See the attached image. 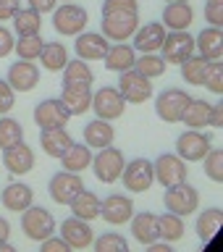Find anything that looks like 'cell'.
Listing matches in <instances>:
<instances>
[{"label":"cell","instance_id":"20","mask_svg":"<svg viewBox=\"0 0 223 252\" xmlns=\"http://www.w3.org/2000/svg\"><path fill=\"white\" fill-rule=\"evenodd\" d=\"M108 45L110 42L100 34V32H79L74 50H76V58H82V61H102Z\"/></svg>","mask_w":223,"mask_h":252},{"label":"cell","instance_id":"25","mask_svg":"<svg viewBox=\"0 0 223 252\" xmlns=\"http://www.w3.org/2000/svg\"><path fill=\"white\" fill-rule=\"evenodd\" d=\"M113 139H116V129L105 118H95V121H90L84 126V145L87 147L102 150V147L113 145Z\"/></svg>","mask_w":223,"mask_h":252},{"label":"cell","instance_id":"45","mask_svg":"<svg viewBox=\"0 0 223 252\" xmlns=\"http://www.w3.org/2000/svg\"><path fill=\"white\" fill-rule=\"evenodd\" d=\"M205 21L210 27H221L223 24V0H208L205 3Z\"/></svg>","mask_w":223,"mask_h":252},{"label":"cell","instance_id":"42","mask_svg":"<svg viewBox=\"0 0 223 252\" xmlns=\"http://www.w3.org/2000/svg\"><path fill=\"white\" fill-rule=\"evenodd\" d=\"M92 244L97 252H129V242H126L121 234H113V231L102 234L100 239H95Z\"/></svg>","mask_w":223,"mask_h":252},{"label":"cell","instance_id":"30","mask_svg":"<svg viewBox=\"0 0 223 252\" xmlns=\"http://www.w3.org/2000/svg\"><path fill=\"white\" fill-rule=\"evenodd\" d=\"M61 163H63V171L82 173V171L90 168V163H92V147H87V145H71L66 153L61 155Z\"/></svg>","mask_w":223,"mask_h":252},{"label":"cell","instance_id":"38","mask_svg":"<svg viewBox=\"0 0 223 252\" xmlns=\"http://www.w3.org/2000/svg\"><path fill=\"white\" fill-rule=\"evenodd\" d=\"M134 68H137L142 76H147V79H158V76L165 74L168 63H165L163 55H158V53H142V58L134 61Z\"/></svg>","mask_w":223,"mask_h":252},{"label":"cell","instance_id":"3","mask_svg":"<svg viewBox=\"0 0 223 252\" xmlns=\"http://www.w3.org/2000/svg\"><path fill=\"white\" fill-rule=\"evenodd\" d=\"M87 24H90V13L82 5L63 3L58 8H53V27L63 37H76L79 32L87 29Z\"/></svg>","mask_w":223,"mask_h":252},{"label":"cell","instance_id":"5","mask_svg":"<svg viewBox=\"0 0 223 252\" xmlns=\"http://www.w3.org/2000/svg\"><path fill=\"white\" fill-rule=\"evenodd\" d=\"M139 27V13H102L100 34L108 42H129Z\"/></svg>","mask_w":223,"mask_h":252},{"label":"cell","instance_id":"7","mask_svg":"<svg viewBox=\"0 0 223 252\" xmlns=\"http://www.w3.org/2000/svg\"><path fill=\"white\" fill-rule=\"evenodd\" d=\"M118 92H121V97L126 102H134V105H139V102H145L153 97V79L142 76L137 68H129V71H121V79H118Z\"/></svg>","mask_w":223,"mask_h":252},{"label":"cell","instance_id":"23","mask_svg":"<svg viewBox=\"0 0 223 252\" xmlns=\"http://www.w3.org/2000/svg\"><path fill=\"white\" fill-rule=\"evenodd\" d=\"M39 131H42L39 134V145H42L45 155H50V158H61L74 145V139L66 131V126H50V129H39Z\"/></svg>","mask_w":223,"mask_h":252},{"label":"cell","instance_id":"6","mask_svg":"<svg viewBox=\"0 0 223 252\" xmlns=\"http://www.w3.org/2000/svg\"><path fill=\"white\" fill-rule=\"evenodd\" d=\"M189 102H192V94L179 90V87H171V90H163L158 94L155 113H158V118H163L165 124H179Z\"/></svg>","mask_w":223,"mask_h":252},{"label":"cell","instance_id":"4","mask_svg":"<svg viewBox=\"0 0 223 252\" xmlns=\"http://www.w3.org/2000/svg\"><path fill=\"white\" fill-rule=\"evenodd\" d=\"M163 202H165V210L187 218V216H192V213L200 208V194H197V189L189 184V181H181V184L165 187Z\"/></svg>","mask_w":223,"mask_h":252},{"label":"cell","instance_id":"48","mask_svg":"<svg viewBox=\"0 0 223 252\" xmlns=\"http://www.w3.org/2000/svg\"><path fill=\"white\" fill-rule=\"evenodd\" d=\"M13 42H16V39H13V32L0 24V58H5V55L13 53Z\"/></svg>","mask_w":223,"mask_h":252},{"label":"cell","instance_id":"47","mask_svg":"<svg viewBox=\"0 0 223 252\" xmlns=\"http://www.w3.org/2000/svg\"><path fill=\"white\" fill-rule=\"evenodd\" d=\"M13 102H16V94L11 90V84L0 79V116H5L8 110L13 108Z\"/></svg>","mask_w":223,"mask_h":252},{"label":"cell","instance_id":"13","mask_svg":"<svg viewBox=\"0 0 223 252\" xmlns=\"http://www.w3.org/2000/svg\"><path fill=\"white\" fill-rule=\"evenodd\" d=\"M82 189H84L82 173H71V171H58L47 184V192L58 205H68Z\"/></svg>","mask_w":223,"mask_h":252},{"label":"cell","instance_id":"51","mask_svg":"<svg viewBox=\"0 0 223 252\" xmlns=\"http://www.w3.org/2000/svg\"><path fill=\"white\" fill-rule=\"evenodd\" d=\"M208 126H216V129H221V126H223V105H221V102H213Z\"/></svg>","mask_w":223,"mask_h":252},{"label":"cell","instance_id":"27","mask_svg":"<svg viewBox=\"0 0 223 252\" xmlns=\"http://www.w3.org/2000/svg\"><path fill=\"white\" fill-rule=\"evenodd\" d=\"M32 200H34V194H32V187L29 184H21V181H16V184H8L3 192H0V202H3L5 210H13V213H21L27 210Z\"/></svg>","mask_w":223,"mask_h":252},{"label":"cell","instance_id":"52","mask_svg":"<svg viewBox=\"0 0 223 252\" xmlns=\"http://www.w3.org/2000/svg\"><path fill=\"white\" fill-rule=\"evenodd\" d=\"M147 250H150V252H173V250H171V242H163V244L153 242V244H147Z\"/></svg>","mask_w":223,"mask_h":252},{"label":"cell","instance_id":"9","mask_svg":"<svg viewBox=\"0 0 223 252\" xmlns=\"http://www.w3.org/2000/svg\"><path fill=\"white\" fill-rule=\"evenodd\" d=\"M210 147H213V139L208 134H202L200 129H187L176 139V155L187 163H200L210 153Z\"/></svg>","mask_w":223,"mask_h":252},{"label":"cell","instance_id":"35","mask_svg":"<svg viewBox=\"0 0 223 252\" xmlns=\"http://www.w3.org/2000/svg\"><path fill=\"white\" fill-rule=\"evenodd\" d=\"M37 58L42 61V66L47 71H53V74H55V71H61L63 66H66L68 50H66V45H61V42H45Z\"/></svg>","mask_w":223,"mask_h":252},{"label":"cell","instance_id":"14","mask_svg":"<svg viewBox=\"0 0 223 252\" xmlns=\"http://www.w3.org/2000/svg\"><path fill=\"white\" fill-rule=\"evenodd\" d=\"M100 216L110 226H124L129 223L134 216V202L126 194H108L105 200H100Z\"/></svg>","mask_w":223,"mask_h":252},{"label":"cell","instance_id":"34","mask_svg":"<svg viewBox=\"0 0 223 252\" xmlns=\"http://www.w3.org/2000/svg\"><path fill=\"white\" fill-rule=\"evenodd\" d=\"M210 108H213V102L192 97V102H189L187 110H184V116H181V121H184V126H189V129H202V126H208V121H210Z\"/></svg>","mask_w":223,"mask_h":252},{"label":"cell","instance_id":"41","mask_svg":"<svg viewBox=\"0 0 223 252\" xmlns=\"http://www.w3.org/2000/svg\"><path fill=\"white\" fill-rule=\"evenodd\" d=\"M202 168H205V176H208L210 181H216V184H221L223 181V153L221 147H210V153L202 158Z\"/></svg>","mask_w":223,"mask_h":252},{"label":"cell","instance_id":"16","mask_svg":"<svg viewBox=\"0 0 223 252\" xmlns=\"http://www.w3.org/2000/svg\"><path fill=\"white\" fill-rule=\"evenodd\" d=\"M61 236L68 242L71 250H87L95 242V231H92L90 220L76 218V216H71L61 223Z\"/></svg>","mask_w":223,"mask_h":252},{"label":"cell","instance_id":"24","mask_svg":"<svg viewBox=\"0 0 223 252\" xmlns=\"http://www.w3.org/2000/svg\"><path fill=\"white\" fill-rule=\"evenodd\" d=\"M194 50L200 55H205L208 61H221V55H223L221 27H205L200 34L194 37Z\"/></svg>","mask_w":223,"mask_h":252},{"label":"cell","instance_id":"12","mask_svg":"<svg viewBox=\"0 0 223 252\" xmlns=\"http://www.w3.org/2000/svg\"><path fill=\"white\" fill-rule=\"evenodd\" d=\"M163 50V61L165 63H184L189 55H194V37L187 29L181 32H165V39L160 45Z\"/></svg>","mask_w":223,"mask_h":252},{"label":"cell","instance_id":"55","mask_svg":"<svg viewBox=\"0 0 223 252\" xmlns=\"http://www.w3.org/2000/svg\"><path fill=\"white\" fill-rule=\"evenodd\" d=\"M168 3H189V0H168Z\"/></svg>","mask_w":223,"mask_h":252},{"label":"cell","instance_id":"43","mask_svg":"<svg viewBox=\"0 0 223 252\" xmlns=\"http://www.w3.org/2000/svg\"><path fill=\"white\" fill-rule=\"evenodd\" d=\"M202 87L210 90L213 94L223 92V66H221V61H210V68H208V74H205Z\"/></svg>","mask_w":223,"mask_h":252},{"label":"cell","instance_id":"32","mask_svg":"<svg viewBox=\"0 0 223 252\" xmlns=\"http://www.w3.org/2000/svg\"><path fill=\"white\" fill-rule=\"evenodd\" d=\"M221 226H223V210L221 208H208V210L200 213V218H197V236H200L202 242H208L216 234H221Z\"/></svg>","mask_w":223,"mask_h":252},{"label":"cell","instance_id":"29","mask_svg":"<svg viewBox=\"0 0 223 252\" xmlns=\"http://www.w3.org/2000/svg\"><path fill=\"white\" fill-rule=\"evenodd\" d=\"M68 208L76 218H84V220L100 218V197L95 192H90V189H82V192L68 202Z\"/></svg>","mask_w":223,"mask_h":252},{"label":"cell","instance_id":"40","mask_svg":"<svg viewBox=\"0 0 223 252\" xmlns=\"http://www.w3.org/2000/svg\"><path fill=\"white\" fill-rule=\"evenodd\" d=\"M21 139H24V126L16 118H8V116L0 118V150L13 147Z\"/></svg>","mask_w":223,"mask_h":252},{"label":"cell","instance_id":"50","mask_svg":"<svg viewBox=\"0 0 223 252\" xmlns=\"http://www.w3.org/2000/svg\"><path fill=\"white\" fill-rule=\"evenodd\" d=\"M55 5H58V0H29V8H34L37 13H53Z\"/></svg>","mask_w":223,"mask_h":252},{"label":"cell","instance_id":"37","mask_svg":"<svg viewBox=\"0 0 223 252\" xmlns=\"http://www.w3.org/2000/svg\"><path fill=\"white\" fill-rule=\"evenodd\" d=\"M158 234L163 236V242H176L184 236V218L176 216V213H163L158 216Z\"/></svg>","mask_w":223,"mask_h":252},{"label":"cell","instance_id":"15","mask_svg":"<svg viewBox=\"0 0 223 252\" xmlns=\"http://www.w3.org/2000/svg\"><path fill=\"white\" fill-rule=\"evenodd\" d=\"M71 121V110L63 105L61 97H47L34 108V124L39 129H50V126H66Z\"/></svg>","mask_w":223,"mask_h":252},{"label":"cell","instance_id":"1","mask_svg":"<svg viewBox=\"0 0 223 252\" xmlns=\"http://www.w3.org/2000/svg\"><path fill=\"white\" fill-rule=\"evenodd\" d=\"M21 231L32 242H42L50 234H55V218L47 208L39 205H29L27 210H21Z\"/></svg>","mask_w":223,"mask_h":252},{"label":"cell","instance_id":"11","mask_svg":"<svg viewBox=\"0 0 223 252\" xmlns=\"http://www.w3.org/2000/svg\"><path fill=\"white\" fill-rule=\"evenodd\" d=\"M153 171H155V181H158L160 187L181 184V181H187V176H189L187 160H181L176 153H163V155L153 163Z\"/></svg>","mask_w":223,"mask_h":252},{"label":"cell","instance_id":"10","mask_svg":"<svg viewBox=\"0 0 223 252\" xmlns=\"http://www.w3.org/2000/svg\"><path fill=\"white\" fill-rule=\"evenodd\" d=\"M121 179H124V187L129 189V192H137V194L147 192V189L155 184L153 163H150L147 158H134L131 163H126V165H124Z\"/></svg>","mask_w":223,"mask_h":252},{"label":"cell","instance_id":"54","mask_svg":"<svg viewBox=\"0 0 223 252\" xmlns=\"http://www.w3.org/2000/svg\"><path fill=\"white\" fill-rule=\"evenodd\" d=\"M0 252H16V247L8 239H3V242H0Z\"/></svg>","mask_w":223,"mask_h":252},{"label":"cell","instance_id":"36","mask_svg":"<svg viewBox=\"0 0 223 252\" xmlns=\"http://www.w3.org/2000/svg\"><path fill=\"white\" fill-rule=\"evenodd\" d=\"M61 71H63V84H76V82H82V84H92V82H95V74H92L90 63L82 61V58H76V61H66V66H63Z\"/></svg>","mask_w":223,"mask_h":252},{"label":"cell","instance_id":"21","mask_svg":"<svg viewBox=\"0 0 223 252\" xmlns=\"http://www.w3.org/2000/svg\"><path fill=\"white\" fill-rule=\"evenodd\" d=\"M61 100L63 105L71 110V116H84L90 110V102H92V87L90 84H63V92H61Z\"/></svg>","mask_w":223,"mask_h":252},{"label":"cell","instance_id":"2","mask_svg":"<svg viewBox=\"0 0 223 252\" xmlns=\"http://www.w3.org/2000/svg\"><path fill=\"white\" fill-rule=\"evenodd\" d=\"M126 165V158L118 147L108 145L97 150V155H92V163L90 168L95 171V176H97V181H102V184H113V181L121 179V171Z\"/></svg>","mask_w":223,"mask_h":252},{"label":"cell","instance_id":"33","mask_svg":"<svg viewBox=\"0 0 223 252\" xmlns=\"http://www.w3.org/2000/svg\"><path fill=\"white\" fill-rule=\"evenodd\" d=\"M208 68H210V61L205 58V55H189V58L181 63V76H184V82H187V84L202 87Z\"/></svg>","mask_w":223,"mask_h":252},{"label":"cell","instance_id":"44","mask_svg":"<svg viewBox=\"0 0 223 252\" xmlns=\"http://www.w3.org/2000/svg\"><path fill=\"white\" fill-rule=\"evenodd\" d=\"M102 13H139L137 0H102Z\"/></svg>","mask_w":223,"mask_h":252},{"label":"cell","instance_id":"17","mask_svg":"<svg viewBox=\"0 0 223 252\" xmlns=\"http://www.w3.org/2000/svg\"><path fill=\"white\" fill-rule=\"evenodd\" d=\"M165 29L160 21H150V24H142V27H137V32L131 34V47L139 53H158L165 39Z\"/></svg>","mask_w":223,"mask_h":252},{"label":"cell","instance_id":"39","mask_svg":"<svg viewBox=\"0 0 223 252\" xmlns=\"http://www.w3.org/2000/svg\"><path fill=\"white\" fill-rule=\"evenodd\" d=\"M42 45H45V39L39 37V32L37 34H24V37H19L13 42V50H16V55H19L21 61H37V55H39V50H42Z\"/></svg>","mask_w":223,"mask_h":252},{"label":"cell","instance_id":"49","mask_svg":"<svg viewBox=\"0 0 223 252\" xmlns=\"http://www.w3.org/2000/svg\"><path fill=\"white\" fill-rule=\"evenodd\" d=\"M21 8V0H0V21H11V16Z\"/></svg>","mask_w":223,"mask_h":252},{"label":"cell","instance_id":"26","mask_svg":"<svg viewBox=\"0 0 223 252\" xmlns=\"http://www.w3.org/2000/svg\"><path fill=\"white\" fill-rule=\"evenodd\" d=\"M194 21V11L189 3H168L163 8V27L168 32H181V29H189Z\"/></svg>","mask_w":223,"mask_h":252},{"label":"cell","instance_id":"18","mask_svg":"<svg viewBox=\"0 0 223 252\" xmlns=\"http://www.w3.org/2000/svg\"><path fill=\"white\" fill-rule=\"evenodd\" d=\"M3 165L8 168V173H16V176H24L34 168V150H32L27 142H16L13 147L3 150Z\"/></svg>","mask_w":223,"mask_h":252},{"label":"cell","instance_id":"19","mask_svg":"<svg viewBox=\"0 0 223 252\" xmlns=\"http://www.w3.org/2000/svg\"><path fill=\"white\" fill-rule=\"evenodd\" d=\"M5 82L11 84L13 92H29V90H34V87L39 84V68L32 61H21L19 58V63H11Z\"/></svg>","mask_w":223,"mask_h":252},{"label":"cell","instance_id":"8","mask_svg":"<svg viewBox=\"0 0 223 252\" xmlns=\"http://www.w3.org/2000/svg\"><path fill=\"white\" fill-rule=\"evenodd\" d=\"M90 110H95L97 118H105V121H116V118L124 116L126 110V100L121 97V92L116 87H100L97 92H92V102Z\"/></svg>","mask_w":223,"mask_h":252},{"label":"cell","instance_id":"31","mask_svg":"<svg viewBox=\"0 0 223 252\" xmlns=\"http://www.w3.org/2000/svg\"><path fill=\"white\" fill-rule=\"evenodd\" d=\"M11 21H13V29L19 37L37 34V32L42 29V13H37L34 8H19V11L11 16Z\"/></svg>","mask_w":223,"mask_h":252},{"label":"cell","instance_id":"46","mask_svg":"<svg viewBox=\"0 0 223 252\" xmlns=\"http://www.w3.org/2000/svg\"><path fill=\"white\" fill-rule=\"evenodd\" d=\"M39 250H42V252H71L68 242L63 239V236H55V234H50L47 239L39 242Z\"/></svg>","mask_w":223,"mask_h":252},{"label":"cell","instance_id":"53","mask_svg":"<svg viewBox=\"0 0 223 252\" xmlns=\"http://www.w3.org/2000/svg\"><path fill=\"white\" fill-rule=\"evenodd\" d=\"M8 234H11V223H8V220L0 216V242L8 239Z\"/></svg>","mask_w":223,"mask_h":252},{"label":"cell","instance_id":"28","mask_svg":"<svg viewBox=\"0 0 223 252\" xmlns=\"http://www.w3.org/2000/svg\"><path fill=\"white\" fill-rule=\"evenodd\" d=\"M131 236L137 239L139 244H153L160 239V234H158V216L155 213H137V216H131Z\"/></svg>","mask_w":223,"mask_h":252},{"label":"cell","instance_id":"22","mask_svg":"<svg viewBox=\"0 0 223 252\" xmlns=\"http://www.w3.org/2000/svg\"><path fill=\"white\" fill-rule=\"evenodd\" d=\"M102 61H105V68H108V71L121 74V71L134 68L137 50H134L129 42H113V45H108V50H105V55H102Z\"/></svg>","mask_w":223,"mask_h":252}]
</instances>
